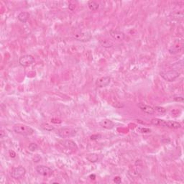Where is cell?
<instances>
[{
  "label": "cell",
  "mask_w": 184,
  "mask_h": 184,
  "mask_svg": "<svg viewBox=\"0 0 184 184\" xmlns=\"http://www.w3.org/2000/svg\"><path fill=\"white\" fill-rule=\"evenodd\" d=\"M13 130L15 133L23 136H30L35 132L32 127L23 124H17L13 126Z\"/></svg>",
  "instance_id": "cell-1"
},
{
  "label": "cell",
  "mask_w": 184,
  "mask_h": 184,
  "mask_svg": "<svg viewBox=\"0 0 184 184\" xmlns=\"http://www.w3.org/2000/svg\"><path fill=\"white\" fill-rule=\"evenodd\" d=\"M159 74L166 81L172 82V81H174L175 79L179 77L180 73L178 72L174 69H171L168 70V71H162L159 73Z\"/></svg>",
  "instance_id": "cell-2"
},
{
  "label": "cell",
  "mask_w": 184,
  "mask_h": 184,
  "mask_svg": "<svg viewBox=\"0 0 184 184\" xmlns=\"http://www.w3.org/2000/svg\"><path fill=\"white\" fill-rule=\"evenodd\" d=\"M76 130L71 127H62L56 130V134L61 138H70L76 136Z\"/></svg>",
  "instance_id": "cell-3"
},
{
  "label": "cell",
  "mask_w": 184,
  "mask_h": 184,
  "mask_svg": "<svg viewBox=\"0 0 184 184\" xmlns=\"http://www.w3.org/2000/svg\"><path fill=\"white\" fill-rule=\"evenodd\" d=\"M26 174V169L23 166H18L14 168L11 172V176L14 179H20Z\"/></svg>",
  "instance_id": "cell-4"
},
{
  "label": "cell",
  "mask_w": 184,
  "mask_h": 184,
  "mask_svg": "<svg viewBox=\"0 0 184 184\" xmlns=\"http://www.w3.org/2000/svg\"><path fill=\"white\" fill-rule=\"evenodd\" d=\"M35 63V58L31 55H24L19 59V64L23 67H28Z\"/></svg>",
  "instance_id": "cell-5"
},
{
  "label": "cell",
  "mask_w": 184,
  "mask_h": 184,
  "mask_svg": "<svg viewBox=\"0 0 184 184\" xmlns=\"http://www.w3.org/2000/svg\"><path fill=\"white\" fill-rule=\"evenodd\" d=\"M35 170L38 174L46 177L51 176L53 173V170L51 169L50 167L43 166V165H40V166H36Z\"/></svg>",
  "instance_id": "cell-6"
},
{
  "label": "cell",
  "mask_w": 184,
  "mask_h": 184,
  "mask_svg": "<svg viewBox=\"0 0 184 184\" xmlns=\"http://www.w3.org/2000/svg\"><path fill=\"white\" fill-rule=\"evenodd\" d=\"M91 35L89 32H81V33L76 34L74 35V39L77 41L86 42L89 41L91 39Z\"/></svg>",
  "instance_id": "cell-7"
},
{
  "label": "cell",
  "mask_w": 184,
  "mask_h": 184,
  "mask_svg": "<svg viewBox=\"0 0 184 184\" xmlns=\"http://www.w3.org/2000/svg\"><path fill=\"white\" fill-rule=\"evenodd\" d=\"M110 36L114 39V40H117V41H122L125 39V34L123 32L117 30H112L110 32Z\"/></svg>",
  "instance_id": "cell-8"
},
{
  "label": "cell",
  "mask_w": 184,
  "mask_h": 184,
  "mask_svg": "<svg viewBox=\"0 0 184 184\" xmlns=\"http://www.w3.org/2000/svg\"><path fill=\"white\" fill-rule=\"evenodd\" d=\"M111 82V78L110 76H103L96 80L95 84L97 87L99 88H103L106 87L108 86Z\"/></svg>",
  "instance_id": "cell-9"
},
{
  "label": "cell",
  "mask_w": 184,
  "mask_h": 184,
  "mask_svg": "<svg viewBox=\"0 0 184 184\" xmlns=\"http://www.w3.org/2000/svg\"><path fill=\"white\" fill-rule=\"evenodd\" d=\"M138 108L141 111H142L144 113L147 114V115H154L156 113L154 110V107L150 106V105H147L144 103H139L137 104Z\"/></svg>",
  "instance_id": "cell-10"
},
{
  "label": "cell",
  "mask_w": 184,
  "mask_h": 184,
  "mask_svg": "<svg viewBox=\"0 0 184 184\" xmlns=\"http://www.w3.org/2000/svg\"><path fill=\"white\" fill-rule=\"evenodd\" d=\"M61 143L65 147L70 150L73 151V152H75V151H76L78 150L77 145L76 144V142H74L73 140H71V139H65V140L61 141Z\"/></svg>",
  "instance_id": "cell-11"
},
{
  "label": "cell",
  "mask_w": 184,
  "mask_h": 184,
  "mask_svg": "<svg viewBox=\"0 0 184 184\" xmlns=\"http://www.w3.org/2000/svg\"><path fill=\"white\" fill-rule=\"evenodd\" d=\"M183 41L180 42H175L173 45L169 48V52L170 54H175L178 53L180 50H183Z\"/></svg>",
  "instance_id": "cell-12"
},
{
  "label": "cell",
  "mask_w": 184,
  "mask_h": 184,
  "mask_svg": "<svg viewBox=\"0 0 184 184\" xmlns=\"http://www.w3.org/2000/svg\"><path fill=\"white\" fill-rule=\"evenodd\" d=\"M99 125L104 129H112L115 127V123H114L112 120H108V119H105V120H101V122H99Z\"/></svg>",
  "instance_id": "cell-13"
},
{
  "label": "cell",
  "mask_w": 184,
  "mask_h": 184,
  "mask_svg": "<svg viewBox=\"0 0 184 184\" xmlns=\"http://www.w3.org/2000/svg\"><path fill=\"white\" fill-rule=\"evenodd\" d=\"M166 127L170 129H179L181 127V124L176 121L168 120L166 121Z\"/></svg>",
  "instance_id": "cell-14"
},
{
  "label": "cell",
  "mask_w": 184,
  "mask_h": 184,
  "mask_svg": "<svg viewBox=\"0 0 184 184\" xmlns=\"http://www.w3.org/2000/svg\"><path fill=\"white\" fill-rule=\"evenodd\" d=\"M30 13L28 12H20L18 15V19L19 21H20L21 23H25L28 22L29 18H30Z\"/></svg>",
  "instance_id": "cell-15"
},
{
  "label": "cell",
  "mask_w": 184,
  "mask_h": 184,
  "mask_svg": "<svg viewBox=\"0 0 184 184\" xmlns=\"http://www.w3.org/2000/svg\"><path fill=\"white\" fill-rule=\"evenodd\" d=\"M86 160L90 163H96L99 161V156L96 153H90L86 156Z\"/></svg>",
  "instance_id": "cell-16"
},
{
  "label": "cell",
  "mask_w": 184,
  "mask_h": 184,
  "mask_svg": "<svg viewBox=\"0 0 184 184\" xmlns=\"http://www.w3.org/2000/svg\"><path fill=\"white\" fill-rule=\"evenodd\" d=\"M150 123L157 127H166V121L158 118H154L151 120Z\"/></svg>",
  "instance_id": "cell-17"
},
{
  "label": "cell",
  "mask_w": 184,
  "mask_h": 184,
  "mask_svg": "<svg viewBox=\"0 0 184 184\" xmlns=\"http://www.w3.org/2000/svg\"><path fill=\"white\" fill-rule=\"evenodd\" d=\"M88 8H89V9L93 12H96V10H98L99 7V4L94 1H88Z\"/></svg>",
  "instance_id": "cell-18"
},
{
  "label": "cell",
  "mask_w": 184,
  "mask_h": 184,
  "mask_svg": "<svg viewBox=\"0 0 184 184\" xmlns=\"http://www.w3.org/2000/svg\"><path fill=\"white\" fill-rule=\"evenodd\" d=\"M99 43L101 44V45L102 46V47H105V48H110V47H112V46H113V43H112L110 40H107V39L100 40Z\"/></svg>",
  "instance_id": "cell-19"
},
{
  "label": "cell",
  "mask_w": 184,
  "mask_h": 184,
  "mask_svg": "<svg viewBox=\"0 0 184 184\" xmlns=\"http://www.w3.org/2000/svg\"><path fill=\"white\" fill-rule=\"evenodd\" d=\"M41 127L42 129H44L46 131H52L55 129V127H53V125L51 124H48V123H43L41 124Z\"/></svg>",
  "instance_id": "cell-20"
},
{
  "label": "cell",
  "mask_w": 184,
  "mask_h": 184,
  "mask_svg": "<svg viewBox=\"0 0 184 184\" xmlns=\"http://www.w3.org/2000/svg\"><path fill=\"white\" fill-rule=\"evenodd\" d=\"M137 130L139 133H150V132H151L150 129L145 128V127H138Z\"/></svg>",
  "instance_id": "cell-21"
},
{
  "label": "cell",
  "mask_w": 184,
  "mask_h": 184,
  "mask_svg": "<svg viewBox=\"0 0 184 184\" xmlns=\"http://www.w3.org/2000/svg\"><path fill=\"white\" fill-rule=\"evenodd\" d=\"M154 110H155V112H157L158 113H160V114H165L166 112V109L161 107H155Z\"/></svg>",
  "instance_id": "cell-22"
},
{
  "label": "cell",
  "mask_w": 184,
  "mask_h": 184,
  "mask_svg": "<svg viewBox=\"0 0 184 184\" xmlns=\"http://www.w3.org/2000/svg\"><path fill=\"white\" fill-rule=\"evenodd\" d=\"M28 149L29 150L31 151V152H34V151L37 150L38 149V146H37V145L35 144V143H31V144L29 145Z\"/></svg>",
  "instance_id": "cell-23"
},
{
  "label": "cell",
  "mask_w": 184,
  "mask_h": 184,
  "mask_svg": "<svg viewBox=\"0 0 184 184\" xmlns=\"http://www.w3.org/2000/svg\"><path fill=\"white\" fill-rule=\"evenodd\" d=\"M173 100L177 102H183V98L182 96H180V95H174L173 96Z\"/></svg>",
  "instance_id": "cell-24"
},
{
  "label": "cell",
  "mask_w": 184,
  "mask_h": 184,
  "mask_svg": "<svg viewBox=\"0 0 184 184\" xmlns=\"http://www.w3.org/2000/svg\"><path fill=\"white\" fill-rule=\"evenodd\" d=\"M114 182H115V183L120 184L122 183V178H121V177L120 176H116L114 178Z\"/></svg>",
  "instance_id": "cell-25"
},
{
  "label": "cell",
  "mask_w": 184,
  "mask_h": 184,
  "mask_svg": "<svg viewBox=\"0 0 184 184\" xmlns=\"http://www.w3.org/2000/svg\"><path fill=\"white\" fill-rule=\"evenodd\" d=\"M51 122H54V123H56V124H60V123H61V122H62V121L58 120V119L53 118V119H51Z\"/></svg>",
  "instance_id": "cell-26"
},
{
  "label": "cell",
  "mask_w": 184,
  "mask_h": 184,
  "mask_svg": "<svg viewBox=\"0 0 184 184\" xmlns=\"http://www.w3.org/2000/svg\"><path fill=\"white\" fill-rule=\"evenodd\" d=\"M9 156L11 158H15V157L16 156V153L13 150H9Z\"/></svg>",
  "instance_id": "cell-27"
},
{
  "label": "cell",
  "mask_w": 184,
  "mask_h": 184,
  "mask_svg": "<svg viewBox=\"0 0 184 184\" xmlns=\"http://www.w3.org/2000/svg\"><path fill=\"white\" fill-rule=\"evenodd\" d=\"M4 136H6V132L3 129H1V132H0V137H1V138H3Z\"/></svg>",
  "instance_id": "cell-28"
}]
</instances>
